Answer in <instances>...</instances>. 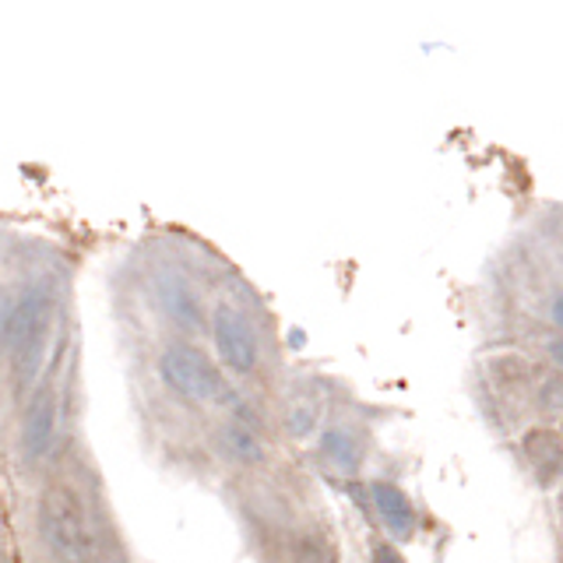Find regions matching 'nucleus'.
Wrapping results in <instances>:
<instances>
[{"label":"nucleus","instance_id":"16","mask_svg":"<svg viewBox=\"0 0 563 563\" xmlns=\"http://www.w3.org/2000/svg\"><path fill=\"white\" fill-rule=\"evenodd\" d=\"M545 313H550V321H553V328H556V331L563 334V289L550 296V310H545Z\"/></svg>","mask_w":563,"mask_h":563},{"label":"nucleus","instance_id":"12","mask_svg":"<svg viewBox=\"0 0 563 563\" xmlns=\"http://www.w3.org/2000/svg\"><path fill=\"white\" fill-rule=\"evenodd\" d=\"M536 401L542 412H560L563 409V374L556 369H545L536 384Z\"/></svg>","mask_w":563,"mask_h":563},{"label":"nucleus","instance_id":"9","mask_svg":"<svg viewBox=\"0 0 563 563\" xmlns=\"http://www.w3.org/2000/svg\"><path fill=\"white\" fill-rule=\"evenodd\" d=\"M363 437L349 427V422H328L321 427V437H317V457L331 468L352 479L363 465Z\"/></svg>","mask_w":563,"mask_h":563},{"label":"nucleus","instance_id":"11","mask_svg":"<svg viewBox=\"0 0 563 563\" xmlns=\"http://www.w3.org/2000/svg\"><path fill=\"white\" fill-rule=\"evenodd\" d=\"M317 427H321V398H317V395H292L289 409H286L289 437L303 440V437L317 433Z\"/></svg>","mask_w":563,"mask_h":563},{"label":"nucleus","instance_id":"13","mask_svg":"<svg viewBox=\"0 0 563 563\" xmlns=\"http://www.w3.org/2000/svg\"><path fill=\"white\" fill-rule=\"evenodd\" d=\"M369 560L374 563H409L398 545L387 542V539H374V545H369Z\"/></svg>","mask_w":563,"mask_h":563},{"label":"nucleus","instance_id":"8","mask_svg":"<svg viewBox=\"0 0 563 563\" xmlns=\"http://www.w3.org/2000/svg\"><path fill=\"white\" fill-rule=\"evenodd\" d=\"M521 457L542 489L556 486L563 479V433L553 427H528L521 433Z\"/></svg>","mask_w":563,"mask_h":563},{"label":"nucleus","instance_id":"4","mask_svg":"<svg viewBox=\"0 0 563 563\" xmlns=\"http://www.w3.org/2000/svg\"><path fill=\"white\" fill-rule=\"evenodd\" d=\"M208 334L219 352V366L229 377H251L261 363V339L257 328L240 303L222 299L208 313Z\"/></svg>","mask_w":563,"mask_h":563},{"label":"nucleus","instance_id":"6","mask_svg":"<svg viewBox=\"0 0 563 563\" xmlns=\"http://www.w3.org/2000/svg\"><path fill=\"white\" fill-rule=\"evenodd\" d=\"M155 303L176 328L187 331V334H201L208 328L211 310H205L201 292L194 289V282L184 272L166 268V272L155 275Z\"/></svg>","mask_w":563,"mask_h":563},{"label":"nucleus","instance_id":"14","mask_svg":"<svg viewBox=\"0 0 563 563\" xmlns=\"http://www.w3.org/2000/svg\"><path fill=\"white\" fill-rule=\"evenodd\" d=\"M11 313H14V296H11L8 289H0V349H4V342H8Z\"/></svg>","mask_w":563,"mask_h":563},{"label":"nucleus","instance_id":"2","mask_svg":"<svg viewBox=\"0 0 563 563\" xmlns=\"http://www.w3.org/2000/svg\"><path fill=\"white\" fill-rule=\"evenodd\" d=\"M53 324H57V292L49 286H32L14 299V313L8 324V360L18 387H35L53 345Z\"/></svg>","mask_w":563,"mask_h":563},{"label":"nucleus","instance_id":"7","mask_svg":"<svg viewBox=\"0 0 563 563\" xmlns=\"http://www.w3.org/2000/svg\"><path fill=\"white\" fill-rule=\"evenodd\" d=\"M366 497H369V510H374V518L380 521V528L387 532V542L401 545V542L416 539V532H419V507H416V500L395 479H369Z\"/></svg>","mask_w":563,"mask_h":563},{"label":"nucleus","instance_id":"1","mask_svg":"<svg viewBox=\"0 0 563 563\" xmlns=\"http://www.w3.org/2000/svg\"><path fill=\"white\" fill-rule=\"evenodd\" d=\"M35 532L57 563H102L110 545L92 504L70 486L43 489V497L35 500Z\"/></svg>","mask_w":563,"mask_h":563},{"label":"nucleus","instance_id":"10","mask_svg":"<svg viewBox=\"0 0 563 563\" xmlns=\"http://www.w3.org/2000/svg\"><path fill=\"white\" fill-rule=\"evenodd\" d=\"M219 451L229 457V462H236L243 468H254L261 465L264 457H268V444H264V437L257 430V422L251 416H229L219 430Z\"/></svg>","mask_w":563,"mask_h":563},{"label":"nucleus","instance_id":"3","mask_svg":"<svg viewBox=\"0 0 563 563\" xmlns=\"http://www.w3.org/2000/svg\"><path fill=\"white\" fill-rule=\"evenodd\" d=\"M158 374H163L169 391L194 405H229L233 387H229L225 369L208 356L201 345L176 339L158 356Z\"/></svg>","mask_w":563,"mask_h":563},{"label":"nucleus","instance_id":"15","mask_svg":"<svg viewBox=\"0 0 563 563\" xmlns=\"http://www.w3.org/2000/svg\"><path fill=\"white\" fill-rule=\"evenodd\" d=\"M545 356L553 360L556 374H563V334H556V339H545Z\"/></svg>","mask_w":563,"mask_h":563},{"label":"nucleus","instance_id":"5","mask_svg":"<svg viewBox=\"0 0 563 563\" xmlns=\"http://www.w3.org/2000/svg\"><path fill=\"white\" fill-rule=\"evenodd\" d=\"M57 430H60V377L53 369L43 380H35L22 412V427H18V448H22V457L29 465L46 462L53 444H57Z\"/></svg>","mask_w":563,"mask_h":563}]
</instances>
